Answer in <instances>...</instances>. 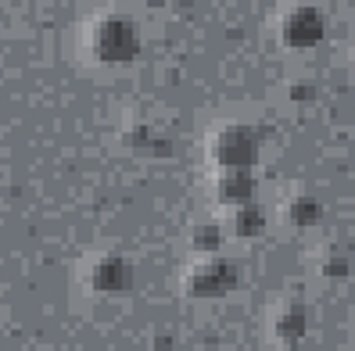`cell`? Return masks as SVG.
Segmentation results:
<instances>
[{"label": "cell", "instance_id": "6da1fadb", "mask_svg": "<svg viewBox=\"0 0 355 351\" xmlns=\"http://www.w3.org/2000/svg\"><path fill=\"white\" fill-rule=\"evenodd\" d=\"M291 36H298L295 44H312V36H320V18L316 15H295V22H291Z\"/></svg>", "mask_w": 355, "mask_h": 351}]
</instances>
